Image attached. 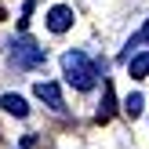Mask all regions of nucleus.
<instances>
[{"label": "nucleus", "mask_w": 149, "mask_h": 149, "mask_svg": "<svg viewBox=\"0 0 149 149\" xmlns=\"http://www.w3.org/2000/svg\"><path fill=\"white\" fill-rule=\"evenodd\" d=\"M69 26H73V7L58 4V7L47 11V29H51V33H65Z\"/></svg>", "instance_id": "nucleus-4"}, {"label": "nucleus", "mask_w": 149, "mask_h": 149, "mask_svg": "<svg viewBox=\"0 0 149 149\" xmlns=\"http://www.w3.org/2000/svg\"><path fill=\"white\" fill-rule=\"evenodd\" d=\"M142 106H146V98H142V95H131V98L124 102V113L135 120V116H142Z\"/></svg>", "instance_id": "nucleus-9"}, {"label": "nucleus", "mask_w": 149, "mask_h": 149, "mask_svg": "<svg viewBox=\"0 0 149 149\" xmlns=\"http://www.w3.org/2000/svg\"><path fill=\"white\" fill-rule=\"evenodd\" d=\"M62 73L77 91H91L98 84V65L84 55V51H65L62 55Z\"/></svg>", "instance_id": "nucleus-1"}, {"label": "nucleus", "mask_w": 149, "mask_h": 149, "mask_svg": "<svg viewBox=\"0 0 149 149\" xmlns=\"http://www.w3.org/2000/svg\"><path fill=\"white\" fill-rule=\"evenodd\" d=\"M0 106H4L7 113H15V116H29V106H26V98H22V95H4V98H0Z\"/></svg>", "instance_id": "nucleus-6"}, {"label": "nucleus", "mask_w": 149, "mask_h": 149, "mask_svg": "<svg viewBox=\"0 0 149 149\" xmlns=\"http://www.w3.org/2000/svg\"><path fill=\"white\" fill-rule=\"evenodd\" d=\"M44 58H47V51H44L29 33H22L18 40L11 44V62L18 65V69H36V65H44Z\"/></svg>", "instance_id": "nucleus-2"}, {"label": "nucleus", "mask_w": 149, "mask_h": 149, "mask_svg": "<svg viewBox=\"0 0 149 149\" xmlns=\"http://www.w3.org/2000/svg\"><path fill=\"white\" fill-rule=\"evenodd\" d=\"M113 106H116V98H113V84H102V109H98V124H106L109 116H113Z\"/></svg>", "instance_id": "nucleus-5"}, {"label": "nucleus", "mask_w": 149, "mask_h": 149, "mask_svg": "<svg viewBox=\"0 0 149 149\" xmlns=\"http://www.w3.org/2000/svg\"><path fill=\"white\" fill-rule=\"evenodd\" d=\"M36 98L47 102L51 109H65V102H62V87H58L55 80H40V84H36Z\"/></svg>", "instance_id": "nucleus-3"}, {"label": "nucleus", "mask_w": 149, "mask_h": 149, "mask_svg": "<svg viewBox=\"0 0 149 149\" xmlns=\"http://www.w3.org/2000/svg\"><path fill=\"white\" fill-rule=\"evenodd\" d=\"M142 44H149V22H146V26H142V29H138V33H135V36L127 40V51H124V55L131 58V51H138Z\"/></svg>", "instance_id": "nucleus-8"}, {"label": "nucleus", "mask_w": 149, "mask_h": 149, "mask_svg": "<svg viewBox=\"0 0 149 149\" xmlns=\"http://www.w3.org/2000/svg\"><path fill=\"white\" fill-rule=\"evenodd\" d=\"M127 73H131L135 80H142V77H146V73H149V51H142V55L131 58V62H127Z\"/></svg>", "instance_id": "nucleus-7"}]
</instances>
